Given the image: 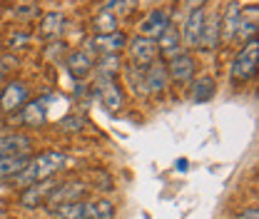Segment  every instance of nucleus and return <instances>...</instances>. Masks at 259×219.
<instances>
[{"label":"nucleus","mask_w":259,"mask_h":219,"mask_svg":"<svg viewBox=\"0 0 259 219\" xmlns=\"http://www.w3.org/2000/svg\"><path fill=\"white\" fill-rule=\"evenodd\" d=\"M257 37V5L227 3L222 10V42L244 45Z\"/></svg>","instance_id":"obj_1"},{"label":"nucleus","mask_w":259,"mask_h":219,"mask_svg":"<svg viewBox=\"0 0 259 219\" xmlns=\"http://www.w3.org/2000/svg\"><path fill=\"white\" fill-rule=\"evenodd\" d=\"M65 164H67V152H63V150H45L40 155H32L28 167L10 185L20 192V189L30 187V185H37V182L55 180V174L63 172Z\"/></svg>","instance_id":"obj_2"},{"label":"nucleus","mask_w":259,"mask_h":219,"mask_svg":"<svg viewBox=\"0 0 259 219\" xmlns=\"http://www.w3.org/2000/svg\"><path fill=\"white\" fill-rule=\"evenodd\" d=\"M259 70V37L244 42L229 63V80L234 85H247L257 77Z\"/></svg>","instance_id":"obj_3"},{"label":"nucleus","mask_w":259,"mask_h":219,"mask_svg":"<svg viewBox=\"0 0 259 219\" xmlns=\"http://www.w3.org/2000/svg\"><path fill=\"white\" fill-rule=\"evenodd\" d=\"M204 18H207V5L204 3H190L187 5V15H185V25H182V48L199 50L202 42V30H204Z\"/></svg>","instance_id":"obj_4"},{"label":"nucleus","mask_w":259,"mask_h":219,"mask_svg":"<svg viewBox=\"0 0 259 219\" xmlns=\"http://www.w3.org/2000/svg\"><path fill=\"white\" fill-rule=\"evenodd\" d=\"M32 100V93L28 82L23 80H8L0 90V112L3 115H18Z\"/></svg>","instance_id":"obj_5"},{"label":"nucleus","mask_w":259,"mask_h":219,"mask_svg":"<svg viewBox=\"0 0 259 219\" xmlns=\"http://www.w3.org/2000/svg\"><path fill=\"white\" fill-rule=\"evenodd\" d=\"M127 65L135 67H150L152 63L160 60V50H157V42L150 40V37H142V35H132L127 37Z\"/></svg>","instance_id":"obj_6"},{"label":"nucleus","mask_w":259,"mask_h":219,"mask_svg":"<svg viewBox=\"0 0 259 219\" xmlns=\"http://www.w3.org/2000/svg\"><path fill=\"white\" fill-rule=\"evenodd\" d=\"M93 93L100 97L102 107L107 112H112V115H117L125 107V102H127V93H125V87L117 80H100V77H95Z\"/></svg>","instance_id":"obj_7"},{"label":"nucleus","mask_w":259,"mask_h":219,"mask_svg":"<svg viewBox=\"0 0 259 219\" xmlns=\"http://www.w3.org/2000/svg\"><path fill=\"white\" fill-rule=\"evenodd\" d=\"M88 194V182L85 180H65L58 182L55 189L50 192L48 197V209H55V207H63V204H72V202H82Z\"/></svg>","instance_id":"obj_8"},{"label":"nucleus","mask_w":259,"mask_h":219,"mask_svg":"<svg viewBox=\"0 0 259 219\" xmlns=\"http://www.w3.org/2000/svg\"><path fill=\"white\" fill-rule=\"evenodd\" d=\"M164 67H167L169 82H175V85H190L194 77H197V63H194L192 53H187V50L167 58Z\"/></svg>","instance_id":"obj_9"},{"label":"nucleus","mask_w":259,"mask_h":219,"mask_svg":"<svg viewBox=\"0 0 259 219\" xmlns=\"http://www.w3.org/2000/svg\"><path fill=\"white\" fill-rule=\"evenodd\" d=\"M172 25V10L169 8H152L150 13L142 15L140 20V32L142 37H150V40H160L162 32Z\"/></svg>","instance_id":"obj_10"},{"label":"nucleus","mask_w":259,"mask_h":219,"mask_svg":"<svg viewBox=\"0 0 259 219\" xmlns=\"http://www.w3.org/2000/svg\"><path fill=\"white\" fill-rule=\"evenodd\" d=\"M35 142L25 132H3L0 135V159L3 157H32Z\"/></svg>","instance_id":"obj_11"},{"label":"nucleus","mask_w":259,"mask_h":219,"mask_svg":"<svg viewBox=\"0 0 259 219\" xmlns=\"http://www.w3.org/2000/svg\"><path fill=\"white\" fill-rule=\"evenodd\" d=\"M127 48V35L122 30L110 32V35H93L88 42V50L93 55H122V50Z\"/></svg>","instance_id":"obj_12"},{"label":"nucleus","mask_w":259,"mask_h":219,"mask_svg":"<svg viewBox=\"0 0 259 219\" xmlns=\"http://www.w3.org/2000/svg\"><path fill=\"white\" fill-rule=\"evenodd\" d=\"M55 185H58V180H45V182H37V185L20 189L18 192V207H23V209H37V207L48 204V197L55 189Z\"/></svg>","instance_id":"obj_13"},{"label":"nucleus","mask_w":259,"mask_h":219,"mask_svg":"<svg viewBox=\"0 0 259 219\" xmlns=\"http://www.w3.org/2000/svg\"><path fill=\"white\" fill-rule=\"evenodd\" d=\"M220 45H222V10H212V13L207 10L199 50L214 53V50H220Z\"/></svg>","instance_id":"obj_14"},{"label":"nucleus","mask_w":259,"mask_h":219,"mask_svg":"<svg viewBox=\"0 0 259 219\" xmlns=\"http://www.w3.org/2000/svg\"><path fill=\"white\" fill-rule=\"evenodd\" d=\"M65 67L75 80H85L93 70H95V55L90 50H70L65 55Z\"/></svg>","instance_id":"obj_15"},{"label":"nucleus","mask_w":259,"mask_h":219,"mask_svg":"<svg viewBox=\"0 0 259 219\" xmlns=\"http://www.w3.org/2000/svg\"><path fill=\"white\" fill-rule=\"evenodd\" d=\"M145 82H147V95L150 97H164L169 90V77H167V67L162 60L145 67Z\"/></svg>","instance_id":"obj_16"},{"label":"nucleus","mask_w":259,"mask_h":219,"mask_svg":"<svg viewBox=\"0 0 259 219\" xmlns=\"http://www.w3.org/2000/svg\"><path fill=\"white\" fill-rule=\"evenodd\" d=\"M65 25H67V20H65L63 13H58V10L42 13V18H40V37L45 42H58V40H63Z\"/></svg>","instance_id":"obj_17"},{"label":"nucleus","mask_w":259,"mask_h":219,"mask_svg":"<svg viewBox=\"0 0 259 219\" xmlns=\"http://www.w3.org/2000/svg\"><path fill=\"white\" fill-rule=\"evenodd\" d=\"M18 117H20V125L23 127L37 129V127H42L48 122V107H45V102H42L40 97H32L30 102L18 112Z\"/></svg>","instance_id":"obj_18"},{"label":"nucleus","mask_w":259,"mask_h":219,"mask_svg":"<svg viewBox=\"0 0 259 219\" xmlns=\"http://www.w3.org/2000/svg\"><path fill=\"white\" fill-rule=\"evenodd\" d=\"M125 75V85H127L132 95L137 100H147V82H145V67H135V65H122V72Z\"/></svg>","instance_id":"obj_19"},{"label":"nucleus","mask_w":259,"mask_h":219,"mask_svg":"<svg viewBox=\"0 0 259 219\" xmlns=\"http://www.w3.org/2000/svg\"><path fill=\"white\" fill-rule=\"evenodd\" d=\"M190 97H192V102H209L214 95H217V82H214V77L212 75H199V77H194L192 82H190Z\"/></svg>","instance_id":"obj_20"},{"label":"nucleus","mask_w":259,"mask_h":219,"mask_svg":"<svg viewBox=\"0 0 259 219\" xmlns=\"http://www.w3.org/2000/svg\"><path fill=\"white\" fill-rule=\"evenodd\" d=\"M155 42H157V50H160L162 58H172V55L182 53V35H180V28L175 23L162 32V37Z\"/></svg>","instance_id":"obj_21"},{"label":"nucleus","mask_w":259,"mask_h":219,"mask_svg":"<svg viewBox=\"0 0 259 219\" xmlns=\"http://www.w3.org/2000/svg\"><path fill=\"white\" fill-rule=\"evenodd\" d=\"M122 58L120 55H100L95 58V70L100 80H117V75L122 72Z\"/></svg>","instance_id":"obj_22"},{"label":"nucleus","mask_w":259,"mask_h":219,"mask_svg":"<svg viewBox=\"0 0 259 219\" xmlns=\"http://www.w3.org/2000/svg\"><path fill=\"white\" fill-rule=\"evenodd\" d=\"M30 157H3L0 159V182H13L25 167Z\"/></svg>","instance_id":"obj_23"},{"label":"nucleus","mask_w":259,"mask_h":219,"mask_svg":"<svg viewBox=\"0 0 259 219\" xmlns=\"http://www.w3.org/2000/svg\"><path fill=\"white\" fill-rule=\"evenodd\" d=\"M93 30H95V35H110V32H117L120 30V20H117L110 10H105V8L100 5V10L93 15Z\"/></svg>","instance_id":"obj_24"},{"label":"nucleus","mask_w":259,"mask_h":219,"mask_svg":"<svg viewBox=\"0 0 259 219\" xmlns=\"http://www.w3.org/2000/svg\"><path fill=\"white\" fill-rule=\"evenodd\" d=\"M10 13L18 23H32V20H40L42 18V8L37 3H13L10 5Z\"/></svg>","instance_id":"obj_25"},{"label":"nucleus","mask_w":259,"mask_h":219,"mask_svg":"<svg viewBox=\"0 0 259 219\" xmlns=\"http://www.w3.org/2000/svg\"><path fill=\"white\" fill-rule=\"evenodd\" d=\"M50 214H53V219H88V214H85V199L55 207V209H50Z\"/></svg>","instance_id":"obj_26"},{"label":"nucleus","mask_w":259,"mask_h":219,"mask_svg":"<svg viewBox=\"0 0 259 219\" xmlns=\"http://www.w3.org/2000/svg\"><path fill=\"white\" fill-rule=\"evenodd\" d=\"M58 127L63 129L65 135H82L85 132V127H88V122H85V117L82 115H65V117H60L58 120Z\"/></svg>","instance_id":"obj_27"},{"label":"nucleus","mask_w":259,"mask_h":219,"mask_svg":"<svg viewBox=\"0 0 259 219\" xmlns=\"http://www.w3.org/2000/svg\"><path fill=\"white\" fill-rule=\"evenodd\" d=\"M115 217H117V209H115V204L107 197H97L93 202V219H115Z\"/></svg>","instance_id":"obj_28"},{"label":"nucleus","mask_w":259,"mask_h":219,"mask_svg":"<svg viewBox=\"0 0 259 219\" xmlns=\"http://www.w3.org/2000/svg\"><path fill=\"white\" fill-rule=\"evenodd\" d=\"M32 40V35L28 30H23V28H15V30L8 32V37H5V45L8 48H13V50H20V48H28Z\"/></svg>","instance_id":"obj_29"},{"label":"nucleus","mask_w":259,"mask_h":219,"mask_svg":"<svg viewBox=\"0 0 259 219\" xmlns=\"http://www.w3.org/2000/svg\"><path fill=\"white\" fill-rule=\"evenodd\" d=\"M102 8H105V10H110V13L120 20V18H127L130 13L137 8V3H102Z\"/></svg>","instance_id":"obj_30"},{"label":"nucleus","mask_w":259,"mask_h":219,"mask_svg":"<svg viewBox=\"0 0 259 219\" xmlns=\"http://www.w3.org/2000/svg\"><path fill=\"white\" fill-rule=\"evenodd\" d=\"M45 58L48 60H60L63 55H67V45H65L63 40H58V42H45Z\"/></svg>","instance_id":"obj_31"},{"label":"nucleus","mask_w":259,"mask_h":219,"mask_svg":"<svg viewBox=\"0 0 259 219\" xmlns=\"http://www.w3.org/2000/svg\"><path fill=\"white\" fill-rule=\"evenodd\" d=\"M93 185H95L97 189L110 192V189H112V180H110V174H107V172H95V174H93Z\"/></svg>","instance_id":"obj_32"},{"label":"nucleus","mask_w":259,"mask_h":219,"mask_svg":"<svg viewBox=\"0 0 259 219\" xmlns=\"http://www.w3.org/2000/svg\"><path fill=\"white\" fill-rule=\"evenodd\" d=\"M237 219H259L257 207H254V204H252V207H244L242 212H237Z\"/></svg>","instance_id":"obj_33"},{"label":"nucleus","mask_w":259,"mask_h":219,"mask_svg":"<svg viewBox=\"0 0 259 219\" xmlns=\"http://www.w3.org/2000/svg\"><path fill=\"white\" fill-rule=\"evenodd\" d=\"M8 70H10V67H8V63H5V60L0 58V80H3V77L8 75Z\"/></svg>","instance_id":"obj_34"},{"label":"nucleus","mask_w":259,"mask_h":219,"mask_svg":"<svg viewBox=\"0 0 259 219\" xmlns=\"http://www.w3.org/2000/svg\"><path fill=\"white\" fill-rule=\"evenodd\" d=\"M175 167H177V169H187V159H177Z\"/></svg>","instance_id":"obj_35"},{"label":"nucleus","mask_w":259,"mask_h":219,"mask_svg":"<svg viewBox=\"0 0 259 219\" xmlns=\"http://www.w3.org/2000/svg\"><path fill=\"white\" fill-rule=\"evenodd\" d=\"M0 50H3V42H0Z\"/></svg>","instance_id":"obj_36"}]
</instances>
